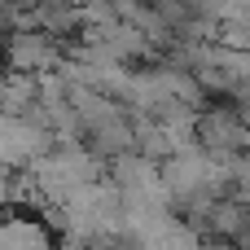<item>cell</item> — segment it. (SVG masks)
Here are the masks:
<instances>
[{
  "label": "cell",
  "instance_id": "obj_3",
  "mask_svg": "<svg viewBox=\"0 0 250 250\" xmlns=\"http://www.w3.org/2000/svg\"><path fill=\"white\" fill-rule=\"evenodd\" d=\"M53 149V127H44L31 114H0V167L40 163Z\"/></svg>",
  "mask_w": 250,
  "mask_h": 250
},
{
  "label": "cell",
  "instance_id": "obj_1",
  "mask_svg": "<svg viewBox=\"0 0 250 250\" xmlns=\"http://www.w3.org/2000/svg\"><path fill=\"white\" fill-rule=\"evenodd\" d=\"M224 180H229V163L215 158V154H207V149H193V145L176 149L163 163V189H167L171 202L211 207V202H220L215 193L224 189Z\"/></svg>",
  "mask_w": 250,
  "mask_h": 250
},
{
  "label": "cell",
  "instance_id": "obj_6",
  "mask_svg": "<svg viewBox=\"0 0 250 250\" xmlns=\"http://www.w3.org/2000/svg\"><path fill=\"white\" fill-rule=\"evenodd\" d=\"M92 250H141L136 242H110V246H92Z\"/></svg>",
  "mask_w": 250,
  "mask_h": 250
},
{
  "label": "cell",
  "instance_id": "obj_5",
  "mask_svg": "<svg viewBox=\"0 0 250 250\" xmlns=\"http://www.w3.org/2000/svg\"><path fill=\"white\" fill-rule=\"evenodd\" d=\"M0 250H57L53 233L31 215H4L0 220Z\"/></svg>",
  "mask_w": 250,
  "mask_h": 250
},
{
  "label": "cell",
  "instance_id": "obj_4",
  "mask_svg": "<svg viewBox=\"0 0 250 250\" xmlns=\"http://www.w3.org/2000/svg\"><path fill=\"white\" fill-rule=\"evenodd\" d=\"M9 62L18 75H31V79H44L62 66V53H57V40L48 31H18L13 44H9Z\"/></svg>",
  "mask_w": 250,
  "mask_h": 250
},
{
  "label": "cell",
  "instance_id": "obj_2",
  "mask_svg": "<svg viewBox=\"0 0 250 250\" xmlns=\"http://www.w3.org/2000/svg\"><path fill=\"white\" fill-rule=\"evenodd\" d=\"M35 171H31V180H35V189L48 198V202H66L75 189H83V185H92V180H101V167H97V154L92 149H83V145H75V141H62L57 149H48L40 163H31Z\"/></svg>",
  "mask_w": 250,
  "mask_h": 250
}]
</instances>
